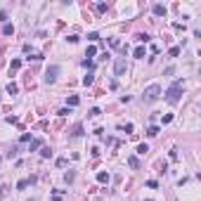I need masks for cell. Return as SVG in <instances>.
I'll return each mask as SVG.
<instances>
[{
    "mask_svg": "<svg viewBox=\"0 0 201 201\" xmlns=\"http://www.w3.org/2000/svg\"><path fill=\"white\" fill-rule=\"evenodd\" d=\"M126 69H128V66H126V59H116V64H114V74L123 76V74H126Z\"/></svg>",
    "mask_w": 201,
    "mask_h": 201,
    "instance_id": "277c9868",
    "label": "cell"
},
{
    "mask_svg": "<svg viewBox=\"0 0 201 201\" xmlns=\"http://www.w3.org/2000/svg\"><path fill=\"white\" fill-rule=\"evenodd\" d=\"M83 66H88V69H92V66H95V62H92V59H83Z\"/></svg>",
    "mask_w": 201,
    "mask_h": 201,
    "instance_id": "7402d4cb",
    "label": "cell"
},
{
    "mask_svg": "<svg viewBox=\"0 0 201 201\" xmlns=\"http://www.w3.org/2000/svg\"><path fill=\"white\" fill-rule=\"evenodd\" d=\"M7 92H10V95H17V92H19V85L17 83H7Z\"/></svg>",
    "mask_w": 201,
    "mask_h": 201,
    "instance_id": "52a82bcc",
    "label": "cell"
},
{
    "mask_svg": "<svg viewBox=\"0 0 201 201\" xmlns=\"http://www.w3.org/2000/svg\"><path fill=\"white\" fill-rule=\"evenodd\" d=\"M28 185H31L28 180H19V182H17V189H26Z\"/></svg>",
    "mask_w": 201,
    "mask_h": 201,
    "instance_id": "4fadbf2b",
    "label": "cell"
},
{
    "mask_svg": "<svg viewBox=\"0 0 201 201\" xmlns=\"http://www.w3.org/2000/svg\"><path fill=\"white\" fill-rule=\"evenodd\" d=\"M137 40H140V43H149V40H152V36H147V33H140Z\"/></svg>",
    "mask_w": 201,
    "mask_h": 201,
    "instance_id": "5bb4252c",
    "label": "cell"
},
{
    "mask_svg": "<svg viewBox=\"0 0 201 201\" xmlns=\"http://www.w3.org/2000/svg\"><path fill=\"white\" fill-rule=\"evenodd\" d=\"M147 152H149L147 144H140V147H137V154H147Z\"/></svg>",
    "mask_w": 201,
    "mask_h": 201,
    "instance_id": "44dd1931",
    "label": "cell"
},
{
    "mask_svg": "<svg viewBox=\"0 0 201 201\" xmlns=\"http://www.w3.org/2000/svg\"><path fill=\"white\" fill-rule=\"evenodd\" d=\"M132 54H135L137 59H142L144 57V48H135V52H132Z\"/></svg>",
    "mask_w": 201,
    "mask_h": 201,
    "instance_id": "9a60e30c",
    "label": "cell"
},
{
    "mask_svg": "<svg viewBox=\"0 0 201 201\" xmlns=\"http://www.w3.org/2000/svg\"><path fill=\"white\" fill-rule=\"evenodd\" d=\"M80 135H83V126H76L74 128V137H80Z\"/></svg>",
    "mask_w": 201,
    "mask_h": 201,
    "instance_id": "ac0fdd59",
    "label": "cell"
},
{
    "mask_svg": "<svg viewBox=\"0 0 201 201\" xmlns=\"http://www.w3.org/2000/svg\"><path fill=\"white\" fill-rule=\"evenodd\" d=\"M5 192H7V187L3 185V187H0V199H3V196H5Z\"/></svg>",
    "mask_w": 201,
    "mask_h": 201,
    "instance_id": "4316f807",
    "label": "cell"
},
{
    "mask_svg": "<svg viewBox=\"0 0 201 201\" xmlns=\"http://www.w3.org/2000/svg\"><path fill=\"white\" fill-rule=\"evenodd\" d=\"M161 121H163V126H166V123H170V121H173V114H166V116L161 118Z\"/></svg>",
    "mask_w": 201,
    "mask_h": 201,
    "instance_id": "603a6c76",
    "label": "cell"
},
{
    "mask_svg": "<svg viewBox=\"0 0 201 201\" xmlns=\"http://www.w3.org/2000/svg\"><path fill=\"white\" fill-rule=\"evenodd\" d=\"M21 142H31V132H24V135H21Z\"/></svg>",
    "mask_w": 201,
    "mask_h": 201,
    "instance_id": "cb8c5ba5",
    "label": "cell"
},
{
    "mask_svg": "<svg viewBox=\"0 0 201 201\" xmlns=\"http://www.w3.org/2000/svg\"><path fill=\"white\" fill-rule=\"evenodd\" d=\"M88 40H92V43L100 40V33H90V36H88Z\"/></svg>",
    "mask_w": 201,
    "mask_h": 201,
    "instance_id": "d4e9b609",
    "label": "cell"
},
{
    "mask_svg": "<svg viewBox=\"0 0 201 201\" xmlns=\"http://www.w3.org/2000/svg\"><path fill=\"white\" fill-rule=\"evenodd\" d=\"M92 80H95V74L90 71V74H88V76L83 78V85H92Z\"/></svg>",
    "mask_w": 201,
    "mask_h": 201,
    "instance_id": "30bf717a",
    "label": "cell"
},
{
    "mask_svg": "<svg viewBox=\"0 0 201 201\" xmlns=\"http://www.w3.org/2000/svg\"><path fill=\"white\" fill-rule=\"evenodd\" d=\"M147 135H149V137H156V135H159V128H156V126H152V128L147 130Z\"/></svg>",
    "mask_w": 201,
    "mask_h": 201,
    "instance_id": "7c38bea8",
    "label": "cell"
},
{
    "mask_svg": "<svg viewBox=\"0 0 201 201\" xmlns=\"http://www.w3.org/2000/svg\"><path fill=\"white\" fill-rule=\"evenodd\" d=\"M78 102H80V100H78L76 95H71V97H69V106H78Z\"/></svg>",
    "mask_w": 201,
    "mask_h": 201,
    "instance_id": "2e32d148",
    "label": "cell"
},
{
    "mask_svg": "<svg viewBox=\"0 0 201 201\" xmlns=\"http://www.w3.org/2000/svg\"><path fill=\"white\" fill-rule=\"evenodd\" d=\"M180 95H182V80L178 78L168 88V92H166V102H168V104H178V102H180Z\"/></svg>",
    "mask_w": 201,
    "mask_h": 201,
    "instance_id": "6da1fadb",
    "label": "cell"
},
{
    "mask_svg": "<svg viewBox=\"0 0 201 201\" xmlns=\"http://www.w3.org/2000/svg\"><path fill=\"white\" fill-rule=\"evenodd\" d=\"M97 182H102V185L109 182V173H106V170H100V173H97Z\"/></svg>",
    "mask_w": 201,
    "mask_h": 201,
    "instance_id": "8992f818",
    "label": "cell"
},
{
    "mask_svg": "<svg viewBox=\"0 0 201 201\" xmlns=\"http://www.w3.org/2000/svg\"><path fill=\"white\" fill-rule=\"evenodd\" d=\"M180 54V48H170V57H178Z\"/></svg>",
    "mask_w": 201,
    "mask_h": 201,
    "instance_id": "484cf974",
    "label": "cell"
},
{
    "mask_svg": "<svg viewBox=\"0 0 201 201\" xmlns=\"http://www.w3.org/2000/svg\"><path fill=\"white\" fill-rule=\"evenodd\" d=\"M159 97H161V85L159 83H152L149 88H144V92H142L144 102H156Z\"/></svg>",
    "mask_w": 201,
    "mask_h": 201,
    "instance_id": "7a4b0ae2",
    "label": "cell"
},
{
    "mask_svg": "<svg viewBox=\"0 0 201 201\" xmlns=\"http://www.w3.org/2000/svg\"><path fill=\"white\" fill-rule=\"evenodd\" d=\"M57 74H59V66H50L48 71H45V83H54V80H57Z\"/></svg>",
    "mask_w": 201,
    "mask_h": 201,
    "instance_id": "3957f363",
    "label": "cell"
},
{
    "mask_svg": "<svg viewBox=\"0 0 201 201\" xmlns=\"http://www.w3.org/2000/svg\"><path fill=\"white\" fill-rule=\"evenodd\" d=\"M40 144H43V140H31V152H33V149H38Z\"/></svg>",
    "mask_w": 201,
    "mask_h": 201,
    "instance_id": "ffe728a7",
    "label": "cell"
},
{
    "mask_svg": "<svg viewBox=\"0 0 201 201\" xmlns=\"http://www.w3.org/2000/svg\"><path fill=\"white\" fill-rule=\"evenodd\" d=\"M17 69H21V59H12V64H10V71H17Z\"/></svg>",
    "mask_w": 201,
    "mask_h": 201,
    "instance_id": "ba28073f",
    "label": "cell"
},
{
    "mask_svg": "<svg viewBox=\"0 0 201 201\" xmlns=\"http://www.w3.org/2000/svg\"><path fill=\"white\" fill-rule=\"evenodd\" d=\"M95 54H97V48H95V45H90V48H88V59L95 57Z\"/></svg>",
    "mask_w": 201,
    "mask_h": 201,
    "instance_id": "d6986e66",
    "label": "cell"
},
{
    "mask_svg": "<svg viewBox=\"0 0 201 201\" xmlns=\"http://www.w3.org/2000/svg\"><path fill=\"white\" fill-rule=\"evenodd\" d=\"M3 33H5V36H12V33H14V26H12V24H5V26H3Z\"/></svg>",
    "mask_w": 201,
    "mask_h": 201,
    "instance_id": "9c48e42d",
    "label": "cell"
},
{
    "mask_svg": "<svg viewBox=\"0 0 201 201\" xmlns=\"http://www.w3.org/2000/svg\"><path fill=\"white\" fill-rule=\"evenodd\" d=\"M128 166H130V168H137V159H135V156H130V159H128Z\"/></svg>",
    "mask_w": 201,
    "mask_h": 201,
    "instance_id": "e0dca14e",
    "label": "cell"
},
{
    "mask_svg": "<svg viewBox=\"0 0 201 201\" xmlns=\"http://www.w3.org/2000/svg\"><path fill=\"white\" fill-rule=\"evenodd\" d=\"M40 156H43V159H50V156H52V149H50V147H43Z\"/></svg>",
    "mask_w": 201,
    "mask_h": 201,
    "instance_id": "8fae6325",
    "label": "cell"
},
{
    "mask_svg": "<svg viewBox=\"0 0 201 201\" xmlns=\"http://www.w3.org/2000/svg\"><path fill=\"white\" fill-rule=\"evenodd\" d=\"M152 10H154V14H156V17H166V12H168V10H166V5H161V3H156Z\"/></svg>",
    "mask_w": 201,
    "mask_h": 201,
    "instance_id": "5b68a950",
    "label": "cell"
},
{
    "mask_svg": "<svg viewBox=\"0 0 201 201\" xmlns=\"http://www.w3.org/2000/svg\"><path fill=\"white\" fill-rule=\"evenodd\" d=\"M7 19V14H5V12H0V21H5Z\"/></svg>",
    "mask_w": 201,
    "mask_h": 201,
    "instance_id": "83f0119b",
    "label": "cell"
}]
</instances>
